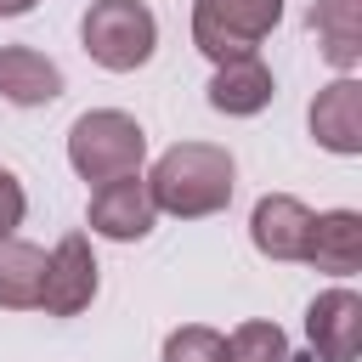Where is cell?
<instances>
[{
    "mask_svg": "<svg viewBox=\"0 0 362 362\" xmlns=\"http://www.w3.org/2000/svg\"><path fill=\"white\" fill-rule=\"evenodd\" d=\"M232 187H238V164L215 141H175L147 175L158 215H175V221H204V215L226 209Z\"/></svg>",
    "mask_w": 362,
    "mask_h": 362,
    "instance_id": "obj_1",
    "label": "cell"
},
{
    "mask_svg": "<svg viewBox=\"0 0 362 362\" xmlns=\"http://www.w3.org/2000/svg\"><path fill=\"white\" fill-rule=\"evenodd\" d=\"M141 158H147V130L119 107H90L68 130V164L96 187L113 175H136Z\"/></svg>",
    "mask_w": 362,
    "mask_h": 362,
    "instance_id": "obj_2",
    "label": "cell"
},
{
    "mask_svg": "<svg viewBox=\"0 0 362 362\" xmlns=\"http://www.w3.org/2000/svg\"><path fill=\"white\" fill-rule=\"evenodd\" d=\"M79 40L85 57L107 74H130L141 62H153L158 51V17L141 0H90V11L79 17Z\"/></svg>",
    "mask_w": 362,
    "mask_h": 362,
    "instance_id": "obj_3",
    "label": "cell"
},
{
    "mask_svg": "<svg viewBox=\"0 0 362 362\" xmlns=\"http://www.w3.org/2000/svg\"><path fill=\"white\" fill-rule=\"evenodd\" d=\"M277 17H283V0H192V45L209 62L260 57Z\"/></svg>",
    "mask_w": 362,
    "mask_h": 362,
    "instance_id": "obj_4",
    "label": "cell"
},
{
    "mask_svg": "<svg viewBox=\"0 0 362 362\" xmlns=\"http://www.w3.org/2000/svg\"><path fill=\"white\" fill-rule=\"evenodd\" d=\"M85 221H90L96 238H113V243L147 238L153 221H158V204H153V192H147V175L136 170V175L102 181V187L90 192V215H85Z\"/></svg>",
    "mask_w": 362,
    "mask_h": 362,
    "instance_id": "obj_5",
    "label": "cell"
},
{
    "mask_svg": "<svg viewBox=\"0 0 362 362\" xmlns=\"http://www.w3.org/2000/svg\"><path fill=\"white\" fill-rule=\"evenodd\" d=\"M96 300V255L85 232H68L45 255V283H40V311L51 317H79Z\"/></svg>",
    "mask_w": 362,
    "mask_h": 362,
    "instance_id": "obj_6",
    "label": "cell"
},
{
    "mask_svg": "<svg viewBox=\"0 0 362 362\" xmlns=\"http://www.w3.org/2000/svg\"><path fill=\"white\" fill-rule=\"evenodd\" d=\"M305 339L317 362H356L362 351V294L328 288L305 305Z\"/></svg>",
    "mask_w": 362,
    "mask_h": 362,
    "instance_id": "obj_7",
    "label": "cell"
},
{
    "mask_svg": "<svg viewBox=\"0 0 362 362\" xmlns=\"http://www.w3.org/2000/svg\"><path fill=\"white\" fill-rule=\"evenodd\" d=\"M305 119H311L317 147H328L339 158H356L362 153V79L356 74H339L334 85H322Z\"/></svg>",
    "mask_w": 362,
    "mask_h": 362,
    "instance_id": "obj_8",
    "label": "cell"
},
{
    "mask_svg": "<svg viewBox=\"0 0 362 362\" xmlns=\"http://www.w3.org/2000/svg\"><path fill=\"white\" fill-rule=\"evenodd\" d=\"M249 238L266 260H305L311 243V209L294 192H266L249 215Z\"/></svg>",
    "mask_w": 362,
    "mask_h": 362,
    "instance_id": "obj_9",
    "label": "cell"
},
{
    "mask_svg": "<svg viewBox=\"0 0 362 362\" xmlns=\"http://www.w3.org/2000/svg\"><path fill=\"white\" fill-rule=\"evenodd\" d=\"M277 96V79L260 57H232V62H215V79H209V107L226 113V119H255L266 102Z\"/></svg>",
    "mask_w": 362,
    "mask_h": 362,
    "instance_id": "obj_10",
    "label": "cell"
},
{
    "mask_svg": "<svg viewBox=\"0 0 362 362\" xmlns=\"http://www.w3.org/2000/svg\"><path fill=\"white\" fill-rule=\"evenodd\" d=\"M305 260H311L317 272H328V277H351V272H362V215H356V209L311 215Z\"/></svg>",
    "mask_w": 362,
    "mask_h": 362,
    "instance_id": "obj_11",
    "label": "cell"
},
{
    "mask_svg": "<svg viewBox=\"0 0 362 362\" xmlns=\"http://www.w3.org/2000/svg\"><path fill=\"white\" fill-rule=\"evenodd\" d=\"M0 96L17 107H45L62 96V68L45 51L28 45H0Z\"/></svg>",
    "mask_w": 362,
    "mask_h": 362,
    "instance_id": "obj_12",
    "label": "cell"
},
{
    "mask_svg": "<svg viewBox=\"0 0 362 362\" xmlns=\"http://www.w3.org/2000/svg\"><path fill=\"white\" fill-rule=\"evenodd\" d=\"M311 28H317L322 57L339 74H351L362 62V0H317L311 6Z\"/></svg>",
    "mask_w": 362,
    "mask_h": 362,
    "instance_id": "obj_13",
    "label": "cell"
},
{
    "mask_svg": "<svg viewBox=\"0 0 362 362\" xmlns=\"http://www.w3.org/2000/svg\"><path fill=\"white\" fill-rule=\"evenodd\" d=\"M45 283V249L23 238H0V305L6 311H34Z\"/></svg>",
    "mask_w": 362,
    "mask_h": 362,
    "instance_id": "obj_14",
    "label": "cell"
},
{
    "mask_svg": "<svg viewBox=\"0 0 362 362\" xmlns=\"http://www.w3.org/2000/svg\"><path fill=\"white\" fill-rule=\"evenodd\" d=\"M226 362H294L288 356V334L277 322H266V317L238 322L232 339H226Z\"/></svg>",
    "mask_w": 362,
    "mask_h": 362,
    "instance_id": "obj_15",
    "label": "cell"
},
{
    "mask_svg": "<svg viewBox=\"0 0 362 362\" xmlns=\"http://www.w3.org/2000/svg\"><path fill=\"white\" fill-rule=\"evenodd\" d=\"M164 362H226V334H215L204 322L170 328L164 334Z\"/></svg>",
    "mask_w": 362,
    "mask_h": 362,
    "instance_id": "obj_16",
    "label": "cell"
},
{
    "mask_svg": "<svg viewBox=\"0 0 362 362\" xmlns=\"http://www.w3.org/2000/svg\"><path fill=\"white\" fill-rule=\"evenodd\" d=\"M23 215H28V192L11 170H0V238H11L23 226Z\"/></svg>",
    "mask_w": 362,
    "mask_h": 362,
    "instance_id": "obj_17",
    "label": "cell"
},
{
    "mask_svg": "<svg viewBox=\"0 0 362 362\" xmlns=\"http://www.w3.org/2000/svg\"><path fill=\"white\" fill-rule=\"evenodd\" d=\"M23 11H34V0H0V17H23Z\"/></svg>",
    "mask_w": 362,
    "mask_h": 362,
    "instance_id": "obj_18",
    "label": "cell"
}]
</instances>
